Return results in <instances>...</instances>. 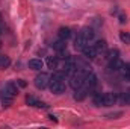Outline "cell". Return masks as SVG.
Wrapping results in <instances>:
<instances>
[{
  "mask_svg": "<svg viewBox=\"0 0 130 129\" xmlns=\"http://www.w3.org/2000/svg\"><path fill=\"white\" fill-rule=\"evenodd\" d=\"M12 99H14V97L3 96V97H2V103H3V106H9V105L12 103Z\"/></svg>",
  "mask_w": 130,
  "mask_h": 129,
  "instance_id": "cell-23",
  "label": "cell"
},
{
  "mask_svg": "<svg viewBox=\"0 0 130 129\" xmlns=\"http://www.w3.org/2000/svg\"><path fill=\"white\" fill-rule=\"evenodd\" d=\"M64 71L65 74H73L76 71V59L68 58L67 61H64Z\"/></svg>",
  "mask_w": 130,
  "mask_h": 129,
  "instance_id": "cell-4",
  "label": "cell"
},
{
  "mask_svg": "<svg viewBox=\"0 0 130 129\" xmlns=\"http://www.w3.org/2000/svg\"><path fill=\"white\" fill-rule=\"evenodd\" d=\"M9 65H11V59H9V56H6V55L0 56V68H8Z\"/></svg>",
  "mask_w": 130,
  "mask_h": 129,
  "instance_id": "cell-15",
  "label": "cell"
},
{
  "mask_svg": "<svg viewBox=\"0 0 130 129\" xmlns=\"http://www.w3.org/2000/svg\"><path fill=\"white\" fill-rule=\"evenodd\" d=\"M56 58H58V59H62V61H67V59L71 58V56H70V53H68L67 49H65V50H59V52H58V56H56Z\"/></svg>",
  "mask_w": 130,
  "mask_h": 129,
  "instance_id": "cell-19",
  "label": "cell"
},
{
  "mask_svg": "<svg viewBox=\"0 0 130 129\" xmlns=\"http://www.w3.org/2000/svg\"><path fill=\"white\" fill-rule=\"evenodd\" d=\"M94 105L103 106V96H101V94H95V96H94Z\"/></svg>",
  "mask_w": 130,
  "mask_h": 129,
  "instance_id": "cell-22",
  "label": "cell"
},
{
  "mask_svg": "<svg viewBox=\"0 0 130 129\" xmlns=\"http://www.w3.org/2000/svg\"><path fill=\"white\" fill-rule=\"evenodd\" d=\"M18 85H20V87H26V82H24L23 79H20V81H18Z\"/></svg>",
  "mask_w": 130,
  "mask_h": 129,
  "instance_id": "cell-28",
  "label": "cell"
},
{
  "mask_svg": "<svg viewBox=\"0 0 130 129\" xmlns=\"http://www.w3.org/2000/svg\"><path fill=\"white\" fill-rule=\"evenodd\" d=\"M48 82H50V76L47 73H39L36 78H35V85L36 88L39 90H44L45 87H48Z\"/></svg>",
  "mask_w": 130,
  "mask_h": 129,
  "instance_id": "cell-1",
  "label": "cell"
},
{
  "mask_svg": "<svg viewBox=\"0 0 130 129\" xmlns=\"http://www.w3.org/2000/svg\"><path fill=\"white\" fill-rule=\"evenodd\" d=\"M117 102V96L113 93H106L103 94V106H112Z\"/></svg>",
  "mask_w": 130,
  "mask_h": 129,
  "instance_id": "cell-6",
  "label": "cell"
},
{
  "mask_svg": "<svg viewBox=\"0 0 130 129\" xmlns=\"http://www.w3.org/2000/svg\"><path fill=\"white\" fill-rule=\"evenodd\" d=\"M94 47H95L97 53H101V52H104V50H106V47H107V46H106V41H104V40H98Z\"/></svg>",
  "mask_w": 130,
  "mask_h": 129,
  "instance_id": "cell-12",
  "label": "cell"
},
{
  "mask_svg": "<svg viewBox=\"0 0 130 129\" xmlns=\"http://www.w3.org/2000/svg\"><path fill=\"white\" fill-rule=\"evenodd\" d=\"M58 35H59V38L61 40H68L70 36H71V31H70V28H61L59 31H58Z\"/></svg>",
  "mask_w": 130,
  "mask_h": 129,
  "instance_id": "cell-10",
  "label": "cell"
},
{
  "mask_svg": "<svg viewBox=\"0 0 130 129\" xmlns=\"http://www.w3.org/2000/svg\"><path fill=\"white\" fill-rule=\"evenodd\" d=\"M45 62H47V67H48V68H52V70H53V68H56V67H58V58H55V56H48Z\"/></svg>",
  "mask_w": 130,
  "mask_h": 129,
  "instance_id": "cell-14",
  "label": "cell"
},
{
  "mask_svg": "<svg viewBox=\"0 0 130 129\" xmlns=\"http://www.w3.org/2000/svg\"><path fill=\"white\" fill-rule=\"evenodd\" d=\"M67 41L65 40H59V41H56V43H53V47L59 52V50H65L67 49V44H65Z\"/></svg>",
  "mask_w": 130,
  "mask_h": 129,
  "instance_id": "cell-17",
  "label": "cell"
},
{
  "mask_svg": "<svg viewBox=\"0 0 130 129\" xmlns=\"http://www.w3.org/2000/svg\"><path fill=\"white\" fill-rule=\"evenodd\" d=\"M65 76H67V74H65L64 70H62V71H55L50 79H52V81H65Z\"/></svg>",
  "mask_w": 130,
  "mask_h": 129,
  "instance_id": "cell-13",
  "label": "cell"
},
{
  "mask_svg": "<svg viewBox=\"0 0 130 129\" xmlns=\"http://www.w3.org/2000/svg\"><path fill=\"white\" fill-rule=\"evenodd\" d=\"M82 52H83V56H85L86 59H94L98 55L97 50H95V47H94V46H88V44L82 49Z\"/></svg>",
  "mask_w": 130,
  "mask_h": 129,
  "instance_id": "cell-3",
  "label": "cell"
},
{
  "mask_svg": "<svg viewBox=\"0 0 130 129\" xmlns=\"http://www.w3.org/2000/svg\"><path fill=\"white\" fill-rule=\"evenodd\" d=\"M80 35L89 43V41H92L94 38H95V32H94V29H91V28H83L82 29V32H80Z\"/></svg>",
  "mask_w": 130,
  "mask_h": 129,
  "instance_id": "cell-7",
  "label": "cell"
},
{
  "mask_svg": "<svg viewBox=\"0 0 130 129\" xmlns=\"http://www.w3.org/2000/svg\"><path fill=\"white\" fill-rule=\"evenodd\" d=\"M109 62H110V70H115V71H120V68L123 65V62L120 61V58H117L113 61H109Z\"/></svg>",
  "mask_w": 130,
  "mask_h": 129,
  "instance_id": "cell-16",
  "label": "cell"
},
{
  "mask_svg": "<svg viewBox=\"0 0 130 129\" xmlns=\"http://www.w3.org/2000/svg\"><path fill=\"white\" fill-rule=\"evenodd\" d=\"M120 71H121L123 78H126L127 74H130V64H123L121 65V68H120Z\"/></svg>",
  "mask_w": 130,
  "mask_h": 129,
  "instance_id": "cell-20",
  "label": "cell"
},
{
  "mask_svg": "<svg viewBox=\"0 0 130 129\" xmlns=\"http://www.w3.org/2000/svg\"><path fill=\"white\" fill-rule=\"evenodd\" d=\"M0 47H2V43H0Z\"/></svg>",
  "mask_w": 130,
  "mask_h": 129,
  "instance_id": "cell-30",
  "label": "cell"
},
{
  "mask_svg": "<svg viewBox=\"0 0 130 129\" xmlns=\"http://www.w3.org/2000/svg\"><path fill=\"white\" fill-rule=\"evenodd\" d=\"M48 87H50L52 93H55V94H62L65 91V88H67L64 81H52V79L48 82Z\"/></svg>",
  "mask_w": 130,
  "mask_h": 129,
  "instance_id": "cell-2",
  "label": "cell"
},
{
  "mask_svg": "<svg viewBox=\"0 0 130 129\" xmlns=\"http://www.w3.org/2000/svg\"><path fill=\"white\" fill-rule=\"evenodd\" d=\"M120 38H121V41H123V43L130 44V33L129 32H121V33H120Z\"/></svg>",
  "mask_w": 130,
  "mask_h": 129,
  "instance_id": "cell-21",
  "label": "cell"
},
{
  "mask_svg": "<svg viewBox=\"0 0 130 129\" xmlns=\"http://www.w3.org/2000/svg\"><path fill=\"white\" fill-rule=\"evenodd\" d=\"M118 56H120V52H118L117 49H112V50L107 52V61H113V59H117Z\"/></svg>",
  "mask_w": 130,
  "mask_h": 129,
  "instance_id": "cell-18",
  "label": "cell"
},
{
  "mask_svg": "<svg viewBox=\"0 0 130 129\" xmlns=\"http://www.w3.org/2000/svg\"><path fill=\"white\" fill-rule=\"evenodd\" d=\"M126 21H127V17H126L124 14H120V23H121V24H124Z\"/></svg>",
  "mask_w": 130,
  "mask_h": 129,
  "instance_id": "cell-27",
  "label": "cell"
},
{
  "mask_svg": "<svg viewBox=\"0 0 130 129\" xmlns=\"http://www.w3.org/2000/svg\"><path fill=\"white\" fill-rule=\"evenodd\" d=\"M121 114H123V112H121V111H118V112H112V114H107L106 117H109V119H117V117H120Z\"/></svg>",
  "mask_w": 130,
  "mask_h": 129,
  "instance_id": "cell-26",
  "label": "cell"
},
{
  "mask_svg": "<svg viewBox=\"0 0 130 129\" xmlns=\"http://www.w3.org/2000/svg\"><path fill=\"white\" fill-rule=\"evenodd\" d=\"M86 44H88V41H86V40H85L82 35H79V36L74 40V47H76L77 50H82V49H83Z\"/></svg>",
  "mask_w": 130,
  "mask_h": 129,
  "instance_id": "cell-9",
  "label": "cell"
},
{
  "mask_svg": "<svg viewBox=\"0 0 130 129\" xmlns=\"http://www.w3.org/2000/svg\"><path fill=\"white\" fill-rule=\"evenodd\" d=\"M29 68H32V70H41L42 68V61L41 59H36V58H33L29 61Z\"/></svg>",
  "mask_w": 130,
  "mask_h": 129,
  "instance_id": "cell-11",
  "label": "cell"
},
{
  "mask_svg": "<svg viewBox=\"0 0 130 129\" xmlns=\"http://www.w3.org/2000/svg\"><path fill=\"white\" fill-rule=\"evenodd\" d=\"M26 102H27V105H33V106H36V103H38V100L32 96H27L26 97Z\"/></svg>",
  "mask_w": 130,
  "mask_h": 129,
  "instance_id": "cell-24",
  "label": "cell"
},
{
  "mask_svg": "<svg viewBox=\"0 0 130 129\" xmlns=\"http://www.w3.org/2000/svg\"><path fill=\"white\" fill-rule=\"evenodd\" d=\"M123 102H124L126 105H130V90L124 94V96H123Z\"/></svg>",
  "mask_w": 130,
  "mask_h": 129,
  "instance_id": "cell-25",
  "label": "cell"
},
{
  "mask_svg": "<svg viewBox=\"0 0 130 129\" xmlns=\"http://www.w3.org/2000/svg\"><path fill=\"white\" fill-rule=\"evenodd\" d=\"M124 79H126V81H127V82H130V74H127V76H126V78H124Z\"/></svg>",
  "mask_w": 130,
  "mask_h": 129,
  "instance_id": "cell-29",
  "label": "cell"
},
{
  "mask_svg": "<svg viewBox=\"0 0 130 129\" xmlns=\"http://www.w3.org/2000/svg\"><path fill=\"white\" fill-rule=\"evenodd\" d=\"M18 94V88L14 82H8L5 85V96H9V97H15Z\"/></svg>",
  "mask_w": 130,
  "mask_h": 129,
  "instance_id": "cell-5",
  "label": "cell"
},
{
  "mask_svg": "<svg viewBox=\"0 0 130 129\" xmlns=\"http://www.w3.org/2000/svg\"><path fill=\"white\" fill-rule=\"evenodd\" d=\"M86 94H88V87H80V88H77L76 90V94H74V99L76 100H83L85 97H86Z\"/></svg>",
  "mask_w": 130,
  "mask_h": 129,
  "instance_id": "cell-8",
  "label": "cell"
}]
</instances>
